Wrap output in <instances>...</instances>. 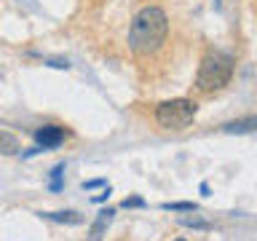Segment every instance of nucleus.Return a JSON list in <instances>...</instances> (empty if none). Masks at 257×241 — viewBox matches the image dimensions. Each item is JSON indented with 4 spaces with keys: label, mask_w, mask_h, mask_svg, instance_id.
<instances>
[{
    "label": "nucleus",
    "mask_w": 257,
    "mask_h": 241,
    "mask_svg": "<svg viewBox=\"0 0 257 241\" xmlns=\"http://www.w3.org/2000/svg\"><path fill=\"white\" fill-rule=\"evenodd\" d=\"M169 35V16L158 6H145L128 24V48L137 56L156 54Z\"/></svg>",
    "instance_id": "1"
},
{
    "label": "nucleus",
    "mask_w": 257,
    "mask_h": 241,
    "mask_svg": "<svg viewBox=\"0 0 257 241\" xmlns=\"http://www.w3.org/2000/svg\"><path fill=\"white\" fill-rule=\"evenodd\" d=\"M233 70H236L233 56L225 54V51H217V48H212V51L204 54V59H201V64H198L196 88H198V91H204V94L220 91V88H225V86L230 83Z\"/></svg>",
    "instance_id": "2"
},
{
    "label": "nucleus",
    "mask_w": 257,
    "mask_h": 241,
    "mask_svg": "<svg viewBox=\"0 0 257 241\" xmlns=\"http://www.w3.org/2000/svg\"><path fill=\"white\" fill-rule=\"evenodd\" d=\"M198 115V104L193 99H166L156 107V124L161 129H169V132H180V129H188Z\"/></svg>",
    "instance_id": "3"
},
{
    "label": "nucleus",
    "mask_w": 257,
    "mask_h": 241,
    "mask_svg": "<svg viewBox=\"0 0 257 241\" xmlns=\"http://www.w3.org/2000/svg\"><path fill=\"white\" fill-rule=\"evenodd\" d=\"M64 137H67L64 126H56V124H48V126L35 129V142H38V148H43V150L59 148V145L64 142Z\"/></svg>",
    "instance_id": "4"
},
{
    "label": "nucleus",
    "mask_w": 257,
    "mask_h": 241,
    "mask_svg": "<svg viewBox=\"0 0 257 241\" xmlns=\"http://www.w3.org/2000/svg\"><path fill=\"white\" fill-rule=\"evenodd\" d=\"M112 217H115V212L112 209H102L99 214H96V220L91 222V228H88V241H102L104 233H107Z\"/></svg>",
    "instance_id": "5"
},
{
    "label": "nucleus",
    "mask_w": 257,
    "mask_h": 241,
    "mask_svg": "<svg viewBox=\"0 0 257 241\" xmlns=\"http://www.w3.org/2000/svg\"><path fill=\"white\" fill-rule=\"evenodd\" d=\"M19 150H22V145H19V140H16L14 134L0 132V153H3V156H16Z\"/></svg>",
    "instance_id": "6"
},
{
    "label": "nucleus",
    "mask_w": 257,
    "mask_h": 241,
    "mask_svg": "<svg viewBox=\"0 0 257 241\" xmlns=\"http://www.w3.org/2000/svg\"><path fill=\"white\" fill-rule=\"evenodd\" d=\"M43 217H48V220H54V222H64V225H80L83 222V217L78 212H48Z\"/></svg>",
    "instance_id": "7"
},
{
    "label": "nucleus",
    "mask_w": 257,
    "mask_h": 241,
    "mask_svg": "<svg viewBox=\"0 0 257 241\" xmlns=\"http://www.w3.org/2000/svg\"><path fill=\"white\" fill-rule=\"evenodd\" d=\"M177 222L185 225V228H198V230H209V228H212V225H209L206 220H201V217H180Z\"/></svg>",
    "instance_id": "8"
},
{
    "label": "nucleus",
    "mask_w": 257,
    "mask_h": 241,
    "mask_svg": "<svg viewBox=\"0 0 257 241\" xmlns=\"http://www.w3.org/2000/svg\"><path fill=\"white\" fill-rule=\"evenodd\" d=\"M62 174H64V164H56L51 169V182H48V188H51L54 193L62 190Z\"/></svg>",
    "instance_id": "9"
},
{
    "label": "nucleus",
    "mask_w": 257,
    "mask_h": 241,
    "mask_svg": "<svg viewBox=\"0 0 257 241\" xmlns=\"http://www.w3.org/2000/svg\"><path fill=\"white\" fill-rule=\"evenodd\" d=\"M164 209H172V212H196V204L193 201H174V204H164Z\"/></svg>",
    "instance_id": "10"
},
{
    "label": "nucleus",
    "mask_w": 257,
    "mask_h": 241,
    "mask_svg": "<svg viewBox=\"0 0 257 241\" xmlns=\"http://www.w3.org/2000/svg\"><path fill=\"white\" fill-rule=\"evenodd\" d=\"M123 209H134V206H145V201L140 196H132V198H123V204H120Z\"/></svg>",
    "instance_id": "11"
},
{
    "label": "nucleus",
    "mask_w": 257,
    "mask_h": 241,
    "mask_svg": "<svg viewBox=\"0 0 257 241\" xmlns=\"http://www.w3.org/2000/svg\"><path fill=\"white\" fill-rule=\"evenodd\" d=\"M48 67H56V70H67L70 67V62L67 59H46Z\"/></svg>",
    "instance_id": "12"
},
{
    "label": "nucleus",
    "mask_w": 257,
    "mask_h": 241,
    "mask_svg": "<svg viewBox=\"0 0 257 241\" xmlns=\"http://www.w3.org/2000/svg\"><path fill=\"white\" fill-rule=\"evenodd\" d=\"M102 185H107V182H104V180H86L83 190H94V188H102Z\"/></svg>",
    "instance_id": "13"
},
{
    "label": "nucleus",
    "mask_w": 257,
    "mask_h": 241,
    "mask_svg": "<svg viewBox=\"0 0 257 241\" xmlns=\"http://www.w3.org/2000/svg\"><path fill=\"white\" fill-rule=\"evenodd\" d=\"M107 196H110V185H107V188H104V193H99L94 201H96V204H102V201H107Z\"/></svg>",
    "instance_id": "14"
},
{
    "label": "nucleus",
    "mask_w": 257,
    "mask_h": 241,
    "mask_svg": "<svg viewBox=\"0 0 257 241\" xmlns=\"http://www.w3.org/2000/svg\"><path fill=\"white\" fill-rule=\"evenodd\" d=\"M177 241H185V238H177Z\"/></svg>",
    "instance_id": "15"
}]
</instances>
